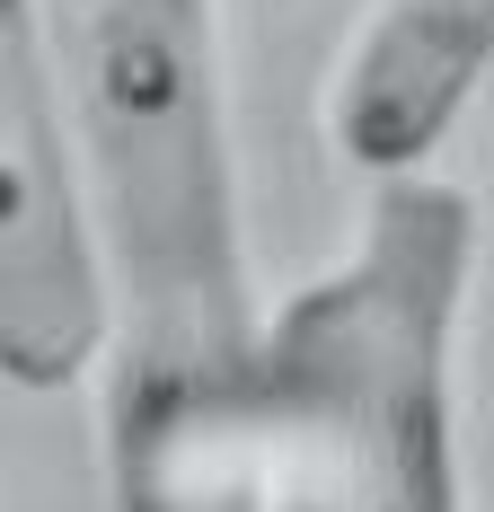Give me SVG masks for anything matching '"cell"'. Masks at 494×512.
I'll return each mask as SVG.
<instances>
[{"instance_id":"6da1fadb","label":"cell","mask_w":494,"mask_h":512,"mask_svg":"<svg viewBox=\"0 0 494 512\" xmlns=\"http://www.w3.org/2000/svg\"><path fill=\"white\" fill-rule=\"evenodd\" d=\"M106 256L115 512H274L212 0H45Z\"/></svg>"},{"instance_id":"7a4b0ae2","label":"cell","mask_w":494,"mask_h":512,"mask_svg":"<svg viewBox=\"0 0 494 512\" xmlns=\"http://www.w3.org/2000/svg\"><path fill=\"white\" fill-rule=\"evenodd\" d=\"M477 212L459 186L380 177L353 248L265 318L256 433L274 512H459L450 318Z\"/></svg>"},{"instance_id":"3957f363","label":"cell","mask_w":494,"mask_h":512,"mask_svg":"<svg viewBox=\"0 0 494 512\" xmlns=\"http://www.w3.org/2000/svg\"><path fill=\"white\" fill-rule=\"evenodd\" d=\"M115 336L45 0H0V389H71Z\"/></svg>"},{"instance_id":"277c9868","label":"cell","mask_w":494,"mask_h":512,"mask_svg":"<svg viewBox=\"0 0 494 512\" xmlns=\"http://www.w3.org/2000/svg\"><path fill=\"white\" fill-rule=\"evenodd\" d=\"M494 62V0H380L336 62L327 142L362 177H415Z\"/></svg>"}]
</instances>
